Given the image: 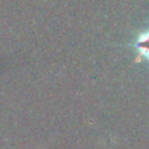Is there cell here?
<instances>
[{
  "label": "cell",
  "instance_id": "obj_1",
  "mask_svg": "<svg viewBox=\"0 0 149 149\" xmlns=\"http://www.w3.org/2000/svg\"><path fill=\"white\" fill-rule=\"evenodd\" d=\"M134 47L137 54L149 62V27L137 36Z\"/></svg>",
  "mask_w": 149,
  "mask_h": 149
}]
</instances>
